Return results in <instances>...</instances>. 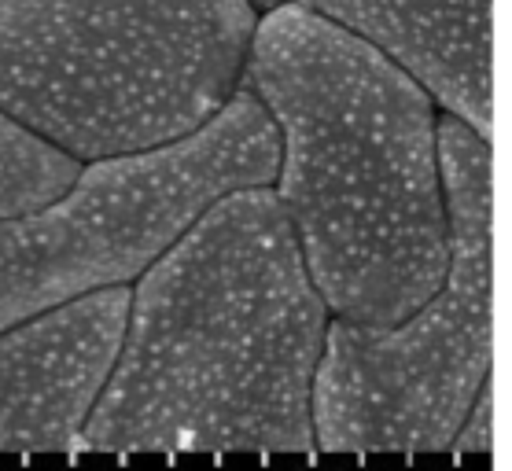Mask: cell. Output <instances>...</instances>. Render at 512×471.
<instances>
[{
    "label": "cell",
    "instance_id": "9c48e42d",
    "mask_svg": "<svg viewBox=\"0 0 512 471\" xmlns=\"http://www.w3.org/2000/svg\"><path fill=\"white\" fill-rule=\"evenodd\" d=\"M490 449H494V380L479 387L476 402L450 442V453H490Z\"/></svg>",
    "mask_w": 512,
    "mask_h": 471
},
{
    "label": "cell",
    "instance_id": "5b68a950",
    "mask_svg": "<svg viewBox=\"0 0 512 471\" xmlns=\"http://www.w3.org/2000/svg\"><path fill=\"white\" fill-rule=\"evenodd\" d=\"M277 162V126L244 85L170 148L89 162L59 203L0 218V332L137 280L214 199L273 184Z\"/></svg>",
    "mask_w": 512,
    "mask_h": 471
},
{
    "label": "cell",
    "instance_id": "3957f363",
    "mask_svg": "<svg viewBox=\"0 0 512 471\" xmlns=\"http://www.w3.org/2000/svg\"><path fill=\"white\" fill-rule=\"evenodd\" d=\"M247 0H0V111L78 162L170 148L244 81Z\"/></svg>",
    "mask_w": 512,
    "mask_h": 471
},
{
    "label": "cell",
    "instance_id": "8992f818",
    "mask_svg": "<svg viewBox=\"0 0 512 471\" xmlns=\"http://www.w3.org/2000/svg\"><path fill=\"white\" fill-rule=\"evenodd\" d=\"M129 288H96L0 332V453H74L126 332Z\"/></svg>",
    "mask_w": 512,
    "mask_h": 471
},
{
    "label": "cell",
    "instance_id": "30bf717a",
    "mask_svg": "<svg viewBox=\"0 0 512 471\" xmlns=\"http://www.w3.org/2000/svg\"><path fill=\"white\" fill-rule=\"evenodd\" d=\"M247 4H251V8H255V12H277V8H284V4H288V0H247Z\"/></svg>",
    "mask_w": 512,
    "mask_h": 471
},
{
    "label": "cell",
    "instance_id": "ba28073f",
    "mask_svg": "<svg viewBox=\"0 0 512 471\" xmlns=\"http://www.w3.org/2000/svg\"><path fill=\"white\" fill-rule=\"evenodd\" d=\"M82 162L0 111V218L52 207L82 177Z\"/></svg>",
    "mask_w": 512,
    "mask_h": 471
},
{
    "label": "cell",
    "instance_id": "277c9868",
    "mask_svg": "<svg viewBox=\"0 0 512 471\" xmlns=\"http://www.w3.org/2000/svg\"><path fill=\"white\" fill-rule=\"evenodd\" d=\"M450 229L443 288L402 324L328 321L310 391L317 453H450L494 368V151L435 115Z\"/></svg>",
    "mask_w": 512,
    "mask_h": 471
},
{
    "label": "cell",
    "instance_id": "7a4b0ae2",
    "mask_svg": "<svg viewBox=\"0 0 512 471\" xmlns=\"http://www.w3.org/2000/svg\"><path fill=\"white\" fill-rule=\"evenodd\" d=\"M240 85L277 126L273 192L325 310L402 324L450 265L431 96L299 4L255 26Z\"/></svg>",
    "mask_w": 512,
    "mask_h": 471
},
{
    "label": "cell",
    "instance_id": "6da1fadb",
    "mask_svg": "<svg viewBox=\"0 0 512 471\" xmlns=\"http://www.w3.org/2000/svg\"><path fill=\"white\" fill-rule=\"evenodd\" d=\"M328 310L269 184L214 199L129 288L82 449L317 453Z\"/></svg>",
    "mask_w": 512,
    "mask_h": 471
},
{
    "label": "cell",
    "instance_id": "52a82bcc",
    "mask_svg": "<svg viewBox=\"0 0 512 471\" xmlns=\"http://www.w3.org/2000/svg\"><path fill=\"white\" fill-rule=\"evenodd\" d=\"M373 45L483 140L494 137V0H288Z\"/></svg>",
    "mask_w": 512,
    "mask_h": 471
}]
</instances>
